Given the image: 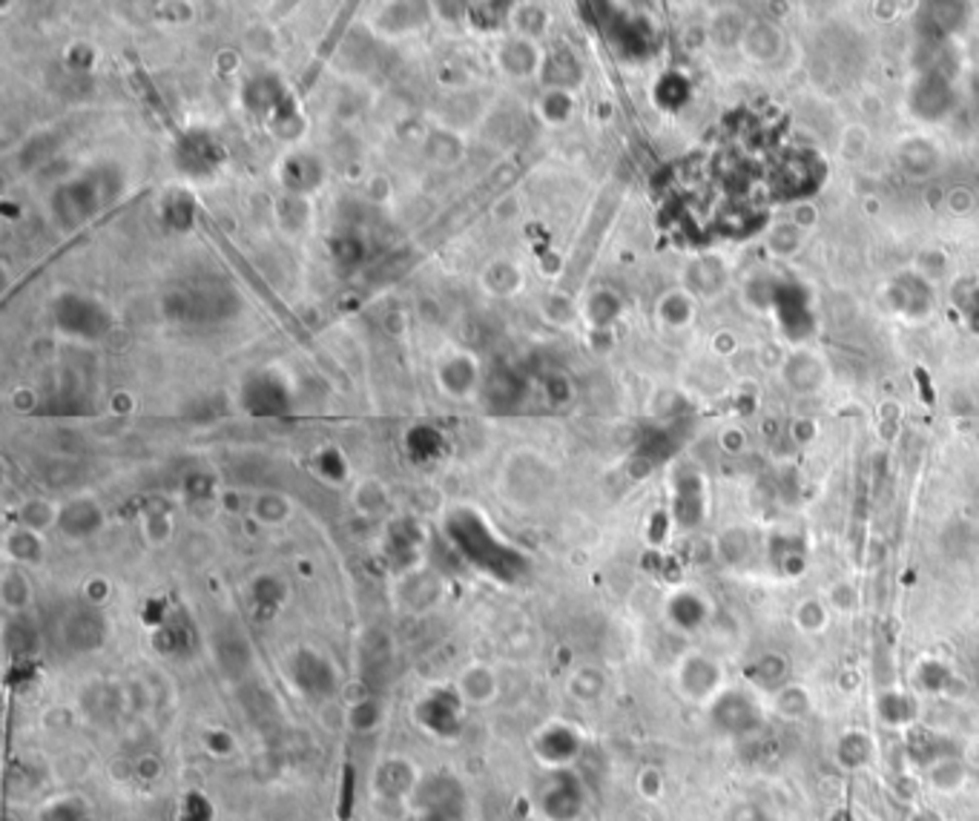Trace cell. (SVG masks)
<instances>
[{
    "label": "cell",
    "instance_id": "cell-1",
    "mask_svg": "<svg viewBox=\"0 0 979 821\" xmlns=\"http://www.w3.org/2000/svg\"><path fill=\"white\" fill-rule=\"evenodd\" d=\"M449 535L454 540V546L463 549L468 561L477 563L480 568L509 575L512 561H517V552H512L509 546L500 543L494 531L486 526V520H482L480 514H474L472 508H460V512L451 514Z\"/></svg>",
    "mask_w": 979,
    "mask_h": 821
},
{
    "label": "cell",
    "instance_id": "cell-2",
    "mask_svg": "<svg viewBox=\"0 0 979 821\" xmlns=\"http://www.w3.org/2000/svg\"><path fill=\"white\" fill-rule=\"evenodd\" d=\"M463 707L466 703H463L454 687L431 689L414 707V719L426 733L449 742V738H457L460 730H463Z\"/></svg>",
    "mask_w": 979,
    "mask_h": 821
},
{
    "label": "cell",
    "instance_id": "cell-3",
    "mask_svg": "<svg viewBox=\"0 0 979 821\" xmlns=\"http://www.w3.org/2000/svg\"><path fill=\"white\" fill-rule=\"evenodd\" d=\"M287 675H291L293 687L299 689L305 698H314V701H322V698H331L340 687V675H336V666H333L322 652H316L310 647L296 649L287 663Z\"/></svg>",
    "mask_w": 979,
    "mask_h": 821
},
{
    "label": "cell",
    "instance_id": "cell-4",
    "mask_svg": "<svg viewBox=\"0 0 979 821\" xmlns=\"http://www.w3.org/2000/svg\"><path fill=\"white\" fill-rule=\"evenodd\" d=\"M56 319L63 331L84 340H98L112 328L110 314L87 296H61L56 305Z\"/></svg>",
    "mask_w": 979,
    "mask_h": 821
},
{
    "label": "cell",
    "instance_id": "cell-5",
    "mask_svg": "<svg viewBox=\"0 0 979 821\" xmlns=\"http://www.w3.org/2000/svg\"><path fill=\"white\" fill-rule=\"evenodd\" d=\"M577 750H580V738H577L572 726L561 724V721L543 724L531 735V752H535L537 761H543L546 767H552L558 773L575 761Z\"/></svg>",
    "mask_w": 979,
    "mask_h": 821
},
{
    "label": "cell",
    "instance_id": "cell-6",
    "mask_svg": "<svg viewBox=\"0 0 979 821\" xmlns=\"http://www.w3.org/2000/svg\"><path fill=\"white\" fill-rule=\"evenodd\" d=\"M411 801L417 807V813L449 816V819H460V813H463V789L451 775L423 779Z\"/></svg>",
    "mask_w": 979,
    "mask_h": 821
},
{
    "label": "cell",
    "instance_id": "cell-7",
    "mask_svg": "<svg viewBox=\"0 0 979 821\" xmlns=\"http://www.w3.org/2000/svg\"><path fill=\"white\" fill-rule=\"evenodd\" d=\"M98 184L101 182H98V175H95V179H81V182L75 184H66V187L58 193L56 210L63 219V224H81V221L89 219V216L107 201Z\"/></svg>",
    "mask_w": 979,
    "mask_h": 821
},
{
    "label": "cell",
    "instance_id": "cell-8",
    "mask_svg": "<svg viewBox=\"0 0 979 821\" xmlns=\"http://www.w3.org/2000/svg\"><path fill=\"white\" fill-rule=\"evenodd\" d=\"M101 526H103L101 505L89 498L70 500V503L61 505V512H58V529L63 531V537H70V540H87V537L98 535Z\"/></svg>",
    "mask_w": 979,
    "mask_h": 821
},
{
    "label": "cell",
    "instance_id": "cell-9",
    "mask_svg": "<svg viewBox=\"0 0 979 821\" xmlns=\"http://www.w3.org/2000/svg\"><path fill=\"white\" fill-rule=\"evenodd\" d=\"M454 689H457V695L463 698L466 707H486V703L498 698L500 681L494 675V670L486 666V663H468L466 670H460Z\"/></svg>",
    "mask_w": 979,
    "mask_h": 821
},
{
    "label": "cell",
    "instance_id": "cell-10",
    "mask_svg": "<svg viewBox=\"0 0 979 821\" xmlns=\"http://www.w3.org/2000/svg\"><path fill=\"white\" fill-rule=\"evenodd\" d=\"M374 782H377V789L386 798H414V793H417L423 779H419L408 758L394 756L386 758V761L379 764Z\"/></svg>",
    "mask_w": 979,
    "mask_h": 821
},
{
    "label": "cell",
    "instance_id": "cell-11",
    "mask_svg": "<svg viewBox=\"0 0 979 821\" xmlns=\"http://www.w3.org/2000/svg\"><path fill=\"white\" fill-rule=\"evenodd\" d=\"M498 61L505 75H512V78H531V75L543 70V61H540L535 40L521 38V35H509L500 44Z\"/></svg>",
    "mask_w": 979,
    "mask_h": 821
},
{
    "label": "cell",
    "instance_id": "cell-12",
    "mask_svg": "<svg viewBox=\"0 0 979 821\" xmlns=\"http://www.w3.org/2000/svg\"><path fill=\"white\" fill-rule=\"evenodd\" d=\"M440 388L451 396H468L474 388L480 385V365L468 354L445 356L437 368Z\"/></svg>",
    "mask_w": 979,
    "mask_h": 821
},
{
    "label": "cell",
    "instance_id": "cell-13",
    "mask_svg": "<svg viewBox=\"0 0 979 821\" xmlns=\"http://www.w3.org/2000/svg\"><path fill=\"white\" fill-rule=\"evenodd\" d=\"M577 782H572L566 773H558L549 787L543 789V796H540V807H543V813L549 821H572L577 819L580 813V805H584V798H580V789L575 787Z\"/></svg>",
    "mask_w": 979,
    "mask_h": 821
},
{
    "label": "cell",
    "instance_id": "cell-14",
    "mask_svg": "<svg viewBox=\"0 0 979 821\" xmlns=\"http://www.w3.org/2000/svg\"><path fill=\"white\" fill-rule=\"evenodd\" d=\"M216 655H219V663L224 666V672L233 675V678L245 675L247 666H250V649H247V640L238 632H224L216 640Z\"/></svg>",
    "mask_w": 979,
    "mask_h": 821
},
{
    "label": "cell",
    "instance_id": "cell-15",
    "mask_svg": "<svg viewBox=\"0 0 979 821\" xmlns=\"http://www.w3.org/2000/svg\"><path fill=\"white\" fill-rule=\"evenodd\" d=\"M103 638L101 617L95 612H72L66 617V640L75 649H95Z\"/></svg>",
    "mask_w": 979,
    "mask_h": 821
},
{
    "label": "cell",
    "instance_id": "cell-16",
    "mask_svg": "<svg viewBox=\"0 0 979 821\" xmlns=\"http://www.w3.org/2000/svg\"><path fill=\"white\" fill-rule=\"evenodd\" d=\"M951 103V89L942 78H925L914 93V110L925 119H937Z\"/></svg>",
    "mask_w": 979,
    "mask_h": 821
},
{
    "label": "cell",
    "instance_id": "cell-17",
    "mask_svg": "<svg viewBox=\"0 0 979 821\" xmlns=\"http://www.w3.org/2000/svg\"><path fill=\"white\" fill-rule=\"evenodd\" d=\"M7 554L15 563H24V566L38 563L40 557H44V540H40L38 531L17 526V529L9 531L7 537Z\"/></svg>",
    "mask_w": 979,
    "mask_h": 821
},
{
    "label": "cell",
    "instance_id": "cell-18",
    "mask_svg": "<svg viewBox=\"0 0 979 821\" xmlns=\"http://www.w3.org/2000/svg\"><path fill=\"white\" fill-rule=\"evenodd\" d=\"M250 514L261 526H279V523L291 517V503L282 494H277V491H265L259 498H253Z\"/></svg>",
    "mask_w": 979,
    "mask_h": 821
},
{
    "label": "cell",
    "instance_id": "cell-19",
    "mask_svg": "<svg viewBox=\"0 0 979 821\" xmlns=\"http://www.w3.org/2000/svg\"><path fill=\"white\" fill-rule=\"evenodd\" d=\"M543 78H546V84H549V87L552 89H563V93H566V87H572V84H575L577 81V75H580V70H577V63L572 61V56H568V52H554V56H549L543 61Z\"/></svg>",
    "mask_w": 979,
    "mask_h": 821
},
{
    "label": "cell",
    "instance_id": "cell-20",
    "mask_svg": "<svg viewBox=\"0 0 979 821\" xmlns=\"http://www.w3.org/2000/svg\"><path fill=\"white\" fill-rule=\"evenodd\" d=\"M58 512H61V508L47 503V500H26V503L21 505V512H17V523H21L24 529L38 531L40 535V531L47 529V526H52V523L58 526Z\"/></svg>",
    "mask_w": 979,
    "mask_h": 821
},
{
    "label": "cell",
    "instance_id": "cell-21",
    "mask_svg": "<svg viewBox=\"0 0 979 821\" xmlns=\"http://www.w3.org/2000/svg\"><path fill=\"white\" fill-rule=\"evenodd\" d=\"M0 595H3V603H7L9 612H24L32 600L29 580H26L24 572H7L3 575V586H0Z\"/></svg>",
    "mask_w": 979,
    "mask_h": 821
},
{
    "label": "cell",
    "instance_id": "cell-22",
    "mask_svg": "<svg viewBox=\"0 0 979 821\" xmlns=\"http://www.w3.org/2000/svg\"><path fill=\"white\" fill-rule=\"evenodd\" d=\"M787 379L793 388H816L821 382V368L813 356H793V363L787 368Z\"/></svg>",
    "mask_w": 979,
    "mask_h": 821
},
{
    "label": "cell",
    "instance_id": "cell-23",
    "mask_svg": "<svg viewBox=\"0 0 979 821\" xmlns=\"http://www.w3.org/2000/svg\"><path fill=\"white\" fill-rule=\"evenodd\" d=\"M354 503L363 514H379L388 505V491L382 489V482L365 480L359 482V489H356Z\"/></svg>",
    "mask_w": 979,
    "mask_h": 821
},
{
    "label": "cell",
    "instance_id": "cell-24",
    "mask_svg": "<svg viewBox=\"0 0 979 821\" xmlns=\"http://www.w3.org/2000/svg\"><path fill=\"white\" fill-rule=\"evenodd\" d=\"M351 724H354L356 733H374L379 724H382V703L374 701V698H365L351 710Z\"/></svg>",
    "mask_w": 979,
    "mask_h": 821
},
{
    "label": "cell",
    "instance_id": "cell-25",
    "mask_svg": "<svg viewBox=\"0 0 979 821\" xmlns=\"http://www.w3.org/2000/svg\"><path fill=\"white\" fill-rule=\"evenodd\" d=\"M40 821H84V810L70 798H61L40 813Z\"/></svg>",
    "mask_w": 979,
    "mask_h": 821
},
{
    "label": "cell",
    "instance_id": "cell-26",
    "mask_svg": "<svg viewBox=\"0 0 979 821\" xmlns=\"http://www.w3.org/2000/svg\"><path fill=\"white\" fill-rule=\"evenodd\" d=\"M540 107H543L546 119L549 121H563L568 115V107H572V101H568V95L563 93V89H549Z\"/></svg>",
    "mask_w": 979,
    "mask_h": 821
},
{
    "label": "cell",
    "instance_id": "cell-27",
    "mask_svg": "<svg viewBox=\"0 0 979 821\" xmlns=\"http://www.w3.org/2000/svg\"><path fill=\"white\" fill-rule=\"evenodd\" d=\"M316 463H319V471L325 474V477H328V480H333V482H340L342 477H345L347 474V466H345V459L340 457V454H336V451H322V454H319V457H316Z\"/></svg>",
    "mask_w": 979,
    "mask_h": 821
},
{
    "label": "cell",
    "instance_id": "cell-28",
    "mask_svg": "<svg viewBox=\"0 0 979 821\" xmlns=\"http://www.w3.org/2000/svg\"><path fill=\"white\" fill-rule=\"evenodd\" d=\"M205 747L213 752V756L224 758L236 750V742H233V735L224 733V730H210V733H205Z\"/></svg>",
    "mask_w": 979,
    "mask_h": 821
},
{
    "label": "cell",
    "instance_id": "cell-29",
    "mask_svg": "<svg viewBox=\"0 0 979 821\" xmlns=\"http://www.w3.org/2000/svg\"><path fill=\"white\" fill-rule=\"evenodd\" d=\"M417 821H457V819H449V816H431V813H417Z\"/></svg>",
    "mask_w": 979,
    "mask_h": 821
}]
</instances>
